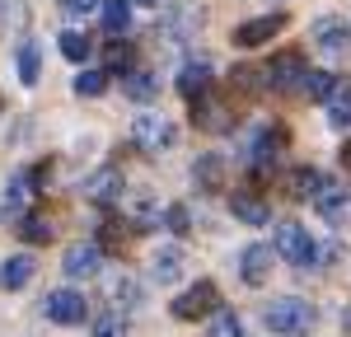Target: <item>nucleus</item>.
Instances as JSON below:
<instances>
[{"mask_svg": "<svg viewBox=\"0 0 351 337\" xmlns=\"http://www.w3.org/2000/svg\"><path fill=\"white\" fill-rule=\"evenodd\" d=\"M132 140L141 145V150H173L178 145V127L173 122H164V117H155V112H141L132 122Z\"/></svg>", "mask_w": 351, "mask_h": 337, "instance_id": "423d86ee", "label": "nucleus"}, {"mask_svg": "<svg viewBox=\"0 0 351 337\" xmlns=\"http://www.w3.org/2000/svg\"><path fill=\"white\" fill-rule=\"evenodd\" d=\"M178 272H183V249H178V244H164V249L155 253V262H150V277L155 281H178Z\"/></svg>", "mask_w": 351, "mask_h": 337, "instance_id": "4be33fe9", "label": "nucleus"}, {"mask_svg": "<svg viewBox=\"0 0 351 337\" xmlns=\"http://www.w3.org/2000/svg\"><path fill=\"white\" fill-rule=\"evenodd\" d=\"M99 5H104V0H61V10H66V14H75V19H80V14H94Z\"/></svg>", "mask_w": 351, "mask_h": 337, "instance_id": "f704fd0d", "label": "nucleus"}, {"mask_svg": "<svg viewBox=\"0 0 351 337\" xmlns=\"http://www.w3.org/2000/svg\"><path fill=\"white\" fill-rule=\"evenodd\" d=\"M197 28H202V5H197V0H178V5L164 14L160 33L169 38V42H173V38H178V42H188Z\"/></svg>", "mask_w": 351, "mask_h": 337, "instance_id": "9d476101", "label": "nucleus"}, {"mask_svg": "<svg viewBox=\"0 0 351 337\" xmlns=\"http://www.w3.org/2000/svg\"><path fill=\"white\" fill-rule=\"evenodd\" d=\"M99 28L112 33V38L127 33V28H132V0H104V5H99Z\"/></svg>", "mask_w": 351, "mask_h": 337, "instance_id": "6ab92c4d", "label": "nucleus"}, {"mask_svg": "<svg viewBox=\"0 0 351 337\" xmlns=\"http://www.w3.org/2000/svg\"><path fill=\"white\" fill-rule=\"evenodd\" d=\"M271 244H276V258H286V262H295V267H309V262H314V249H319L314 234L300 221H281Z\"/></svg>", "mask_w": 351, "mask_h": 337, "instance_id": "7ed1b4c3", "label": "nucleus"}, {"mask_svg": "<svg viewBox=\"0 0 351 337\" xmlns=\"http://www.w3.org/2000/svg\"><path fill=\"white\" fill-rule=\"evenodd\" d=\"M206 337H243V323L234 309H216L211 319H206Z\"/></svg>", "mask_w": 351, "mask_h": 337, "instance_id": "bb28decb", "label": "nucleus"}, {"mask_svg": "<svg viewBox=\"0 0 351 337\" xmlns=\"http://www.w3.org/2000/svg\"><path fill=\"white\" fill-rule=\"evenodd\" d=\"M314 262H337V244H319L314 249Z\"/></svg>", "mask_w": 351, "mask_h": 337, "instance_id": "e433bc0d", "label": "nucleus"}, {"mask_svg": "<svg viewBox=\"0 0 351 337\" xmlns=\"http://www.w3.org/2000/svg\"><path fill=\"white\" fill-rule=\"evenodd\" d=\"M80 192L89 197L94 206H112V201L122 197V173H117V168H94L80 183Z\"/></svg>", "mask_w": 351, "mask_h": 337, "instance_id": "4468645a", "label": "nucleus"}, {"mask_svg": "<svg viewBox=\"0 0 351 337\" xmlns=\"http://www.w3.org/2000/svg\"><path fill=\"white\" fill-rule=\"evenodd\" d=\"M75 94H80V99L108 94V71H104V66H99V71H80V75H75Z\"/></svg>", "mask_w": 351, "mask_h": 337, "instance_id": "cd10ccee", "label": "nucleus"}, {"mask_svg": "<svg viewBox=\"0 0 351 337\" xmlns=\"http://www.w3.org/2000/svg\"><path fill=\"white\" fill-rule=\"evenodd\" d=\"M164 221H169V229H173V234H188L192 216H188V206H169V216H164Z\"/></svg>", "mask_w": 351, "mask_h": 337, "instance_id": "72a5a7b5", "label": "nucleus"}, {"mask_svg": "<svg viewBox=\"0 0 351 337\" xmlns=\"http://www.w3.org/2000/svg\"><path fill=\"white\" fill-rule=\"evenodd\" d=\"M314 319H319V309L309 300H300V295H276V300L263 305V323L281 337H304L314 328Z\"/></svg>", "mask_w": 351, "mask_h": 337, "instance_id": "f257e3e1", "label": "nucleus"}, {"mask_svg": "<svg viewBox=\"0 0 351 337\" xmlns=\"http://www.w3.org/2000/svg\"><path fill=\"white\" fill-rule=\"evenodd\" d=\"M286 24H291V14L286 10H271V14H258V19H248V24L234 28V47H263V42H271V38H281L286 33Z\"/></svg>", "mask_w": 351, "mask_h": 337, "instance_id": "39448f33", "label": "nucleus"}, {"mask_svg": "<svg viewBox=\"0 0 351 337\" xmlns=\"http://www.w3.org/2000/svg\"><path fill=\"white\" fill-rule=\"evenodd\" d=\"M300 80H304V56L291 47V52H276L267 66V75H263V84H267L271 94H291V89H300Z\"/></svg>", "mask_w": 351, "mask_h": 337, "instance_id": "6e6552de", "label": "nucleus"}, {"mask_svg": "<svg viewBox=\"0 0 351 337\" xmlns=\"http://www.w3.org/2000/svg\"><path fill=\"white\" fill-rule=\"evenodd\" d=\"M192 127H202V132H230V127H234V112L225 108L216 99V89H211L206 99L192 103Z\"/></svg>", "mask_w": 351, "mask_h": 337, "instance_id": "f8f14e48", "label": "nucleus"}, {"mask_svg": "<svg viewBox=\"0 0 351 337\" xmlns=\"http://www.w3.org/2000/svg\"><path fill=\"white\" fill-rule=\"evenodd\" d=\"M112 300H117V305H127V309H132V305H141L145 295H141V286H136L132 277H117V281H112Z\"/></svg>", "mask_w": 351, "mask_h": 337, "instance_id": "473e14b6", "label": "nucleus"}, {"mask_svg": "<svg viewBox=\"0 0 351 337\" xmlns=\"http://www.w3.org/2000/svg\"><path fill=\"white\" fill-rule=\"evenodd\" d=\"M319 183H324L319 168H291V173H286V192H291V197H314V192H319Z\"/></svg>", "mask_w": 351, "mask_h": 337, "instance_id": "393cba45", "label": "nucleus"}, {"mask_svg": "<svg viewBox=\"0 0 351 337\" xmlns=\"http://www.w3.org/2000/svg\"><path fill=\"white\" fill-rule=\"evenodd\" d=\"M192 178H197V188H202V192H216L220 183H225V160H220V155H197Z\"/></svg>", "mask_w": 351, "mask_h": 337, "instance_id": "aec40b11", "label": "nucleus"}, {"mask_svg": "<svg viewBox=\"0 0 351 337\" xmlns=\"http://www.w3.org/2000/svg\"><path fill=\"white\" fill-rule=\"evenodd\" d=\"M271 258H276V249H267V244H248V249L239 253V277H243V286H267Z\"/></svg>", "mask_w": 351, "mask_h": 337, "instance_id": "ddd939ff", "label": "nucleus"}, {"mask_svg": "<svg viewBox=\"0 0 351 337\" xmlns=\"http://www.w3.org/2000/svg\"><path fill=\"white\" fill-rule=\"evenodd\" d=\"M309 38H314V47L324 56H347L351 52V28L342 14H319L314 28H309Z\"/></svg>", "mask_w": 351, "mask_h": 337, "instance_id": "0eeeda50", "label": "nucleus"}, {"mask_svg": "<svg viewBox=\"0 0 351 337\" xmlns=\"http://www.w3.org/2000/svg\"><path fill=\"white\" fill-rule=\"evenodd\" d=\"M89 337H127V319L122 314H104V319H94Z\"/></svg>", "mask_w": 351, "mask_h": 337, "instance_id": "2f4dec72", "label": "nucleus"}, {"mask_svg": "<svg viewBox=\"0 0 351 337\" xmlns=\"http://www.w3.org/2000/svg\"><path fill=\"white\" fill-rule=\"evenodd\" d=\"M61 272H66V281L99 277V272H104V249H99V244H75V249H66Z\"/></svg>", "mask_w": 351, "mask_h": 337, "instance_id": "9b49d317", "label": "nucleus"}, {"mask_svg": "<svg viewBox=\"0 0 351 337\" xmlns=\"http://www.w3.org/2000/svg\"><path fill=\"white\" fill-rule=\"evenodd\" d=\"M141 5H155V0H141Z\"/></svg>", "mask_w": 351, "mask_h": 337, "instance_id": "ea45409f", "label": "nucleus"}, {"mask_svg": "<svg viewBox=\"0 0 351 337\" xmlns=\"http://www.w3.org/2000/svg\"><path fill=\"white\" fill-rule=\"evenodd\" d=\"M19 239L24 244H52V221H43V216L28 211L24 221H19Z\"/></svg>", "mask_w": 351, "mask_h": 337, "instance_id": "c85d7f7f", "label": "nucleus"}, {"mask_svg": "<svg viewBox=\"0 0 351 337\" xmlns=\"http://www.w3.org/2000/svg\"><path fill=\"white\" fill-rule=\"evenodd\" d=\"M211 89H216V66H211V61L192 56V61H183V66H178V94H183L188 103L206 99Z\"/></svg>", "mask_w": 351, "mask_h": 337, "instance_id": "1a4fd4ad", "label": "nucleus"}, {"mask_svg": "<svg viewBox=\"0 0 351 337\" xmlns=\"http://www.w3.org/2000/svg\"><path fill=\"white\" fill-rule=\"evenodd\" d=\"M216 309H220V290H216V281H192L188 290H178V295H173L169 314H173L178 323H197V319H211Z\"/></svg>", "mask_w": 351, "mask_h": 337, "instance_id": "f03ea898", "label": "nucleus"}, {"mask_svg": "<svg viewBox=\"0 0 351 337\" xmlns=\"http://www.w3.org/2000/svg\"><path fill=\"white\" fill-rule=\"evenodd\" d=\"M324 108H328V122L337 132H351V84H337V94L328 99Z\"/></svg>", "mask_w": 351, "mask_h": 337, "instance_id": "b1692460", "label": "nucleus"}, {"mask_svg": "<svg viewBox=\"0 0 351 337\" xmlns=\"http://www.w3.org/2000/svg\"><path fill=\"white\" fill-rule=\"evenodd\" d=\"M122 89H127L132 103H150V99H155V75H150V71H127Z\"/></svg>", "mask_w": 351, "mask_h": 337, "instance_id": "a878e982", "label": "nucleus"}, {"mask_svg": "<svg viewBox=\"0 0 351 337\" xmlns=\"http://www.w3.org/2000/svg\"><path fill=\"white\" fill-rule=\"evenodd\" d=\"M33 277H38V262L28 253H14V258L0 262V290H24Z\"/></svg>", "mask_w": 351, "mask_h": 337, "instance_id": "2eb2a0df", "label": "nucleus"}, {"mask_svg": "<svg viewBox=\"0 0 351 337\" xmlns=\"http://www.w3.org/2000/svg\"><path fill=\"white\" fill-rule=\"evenodd\" d=\"M230 84H234V89H248V84H258V75H253L248 66H234V71H230Z\"/></svg>", "mask_w": 351, "mask_h": 337, "instance_id": "c9c22d12", "label": "nucleus"}, {"mask_svg": "<svg viewBox=\"0 0 351 337\" xmlns=\"http://www.w3.org/2000/svg\"><path fill=\"white\" fill-rule=\"evenodd\" d=\"M230 211H234V221L253 225V229L271 221V206H267L258 192H234V197H230Z\"/></svg>", "mask_w": 351, "mask_h": 337, "instance_id": "dca6fc26", "label": "nucleus"}, {"mask_svg": "<svg viewBox=\"0 0 351 337\" xmlns=\"http://www.w3.org/2000/svg\"><path fill=\"white\" fill-rule=\"evenodd\" d=\"M56 47H61V56H66V61H75V66L94 56V47H89V38H84L80 28H61V38H56Z\"/></svg>", "mask_w": 351, "mask_h": 337, "instance_id": "5701e85b", "label": "nucleus"}, {"mask_svg": "<svg viewBox=\"0 0 351 337\" xmlns=\"http://www.w3.org/2000/svg\"><path fill=\"white\" fill-rule=\"evenodd\" d=\"M43 314H47V323H56V328H80L84 319H89V305H84L80 290L61 286V290H52L43 300Z\"/></svg>", "mask_w": 351, "mask_h": 337, "instance_id": "20e7f679", "label": "nucleus"}, {"mask_svg": "<svg viewBox=\"0 0 351 337\" xmlns=\"http://www.w3.org/2000/svg\"><path fill=\"white\" fill-rule=\"evenodd\" d=\"M14 75H19V84H38L43 80V52H38L33 38L14 47Z\"/></svg>", "mask_w": 351, "mask_h": 337, "instance_id": "a211bd4d", "label": "nucleus"}, {"mask_svg": "<svg viewBox=\"0 0 351 337\" xmlns=\"http://www.w3.org/2000/svg\"><path fill=\"white\" fill-rule=\"evenodd\" d=\"M132 42H108L104 47V71H132Z\"/></svg>", "mask_w": 351, "mask_h": 337, "instance_id": "c756f323", "label": "nucleus"}, {"mask_svg": "<svg viewBox=\"0 0 351 337\" xmlns=\"http://www.w3.org/2000/svg\"><path fill=\"white\" fill-rule=\"evenodd\" d=\"M342 164L351 168V140H347V145H342Z\"/></svg>", "mask_w": 351, "mask_h": 337, "instance_id": "4c0bfd02", "label": "nucleus"}, {"mask_svg": "<svg viewBox=\"0 0 351 337\" xmlns=\"http://www.w3.org/2000/svg\"><path fill=\"white\" fill-rule=\"evenodd\" d=\"M342 323H347V333H351V305H347V319H342Z\"/></svg>", "mask_w": 351, "mask_h": 337, "instance_id": "58836bf2", "label": "nucleus"}, {"mask_svg": "<svg viewBox=\"0 0 351 337\" xmlns=\"http://www.w3.org/2000/svg\"><path fill=\"white\" fill-rule=\"evenodd\" d=\"M300 94H304V99H314V103H328V99L337 94V75H328V71H304Z\"/></svg>", "mask_w": 351, "mask_h": 337, "instance_id": "412c9836", "label": "nucleus"}, {"mask_svg": "<svg viewBox=\"0 0 351 337\" xmlns=\"http://www.w3.org/2000/svg\"><path fill=\"white\" fill-rule=\"evenodd\" d=\"M309 201H314V211H319L324 221H337V216H342V206H347V188H342L337 178H324V183H319V192L309 197Z\"/></svg>", "mask_w": 351, "mask_h": 337, "instance_id": "f3484780", "label": "nucleus"}, {"mask_svg": "<svg viewBox=\"0 0 351 337\" xmlns=\"http://www.w3.org/2000/svg\"><path fill=\"white\" fill-rule=\"evenodd\" d=\"M132 234V225H122L117 216H108V221H99V239L108 244V249H122V239Z\"/></svg>", "mask_w": 351, "mask_h": 337, "instance_id": "7c9ffc66", "label": "nucleus"}]
</instances>
